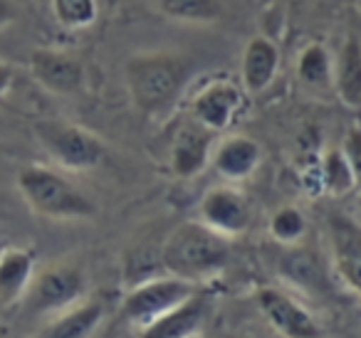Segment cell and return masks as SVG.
Wrapping results in <instances>:
<instances>
[{"instance_id": "f1b7e54d", "label": "cell", "mask_w": 361, "mask_h": 338, "mask_svg": "<svg viewBox=\"0 0 361 338\" xmlns=\"http://www.w3.org/2000/svg\"><path fill=\"white\" fill-rule=\"evenodd\" d=\"M359 208H361V185H359Z\"/></svg>"}, {"instance_id": "52a82bcc", "label": "cell", "mask_w": 361, "mask_h": 338, "mask_svg": "<svg viewBox=\"0 0 361 338\" xmlns=\"http://www.w3.org/2000/svg\"><path fill=\"white\" fill-rule=\"evenodd\" d=\"M247 106V92L235 82H211L191 101V119L213 134L228 131L243 116Z\"/></svg>"}, {"instance_id": "484cf974", "label": "cell", "mask_w": 361, "mask_h": 338, "mask_svg": "<svg viewBox=\"0 0 361 338\" xmlns=\"http://www.w3.org/2000/svg\"><path fill=\"white\" fill-rule=\"evenodd\" d=\"M18 20V6L16 0H0V30H6L8 25Z\"/></svg>"}, {"instance_id": "7c38bea8", "label": "cell", "mask_w": 361, "mask_h": 338, "mask_svg": "<svg viewBox=\"0 0 361 338\" xmlns=\"http://www.w3.org/2000/svg\"><path fill=\"white\" fill-rule=\"evenodd\" d=\"M213 313V296L198 289L191 299L166 311L149 326L139 328V338H193L201 336V328Z\"/></svg>"}, {"instance_id": "ba28073f", "label": "cell", "mask_w": 361, "mask_h": 338, "mask_svg": "<svg viewBox=\"0 0 361 338\" xmlns=\"http://www.w3.org/2000/svg\"><path fill=\"white\" fill-rule=\"evenodd\" d=\"M257 306L272 328L282 338H322V326L310 308L295 296L275 287H265L257 294Z\"/></svg>"}, {"instance_id": "7402d4cb", "label": "cell", "mask_w": 361, "mask_h": 338, "mask_svg": "<svg viewBox=\"0 0 361 338\" xmlns=\"http://www.w3.org/2000/svg\"><path fill=\"white\" fill-rule=\"evenodd\" d=\"M270 234L277 244L282 247H290V244H297L302 237L307 234V218L300 208H292V205H285V208L275 210L270 218Z\"/></svg>"}, {"instance_id": "277c9868", "label": "cell", "mask_w": 361, "mask_h": 338, "mask_svg": "<svg viewBox=\"0 0 361 338\" xmlns=\"http://www.w3.org/2000/svg\"><path fill=\"white\" fill-rule=\"evenodd\" d=\"M35 136L52 161L65 170H92L104 163L106 149L92 131L70 121L42 119L35 124Z\"/></svg>"}, {"instance_id": "f546056e", "label": "cell", "mask_w": 361, "mask_h": 338, "mask_svg": "<svg viewBox=\"0 0 361 338\" xmlns=\"http://www.w3.org/2000/svg\"><path fill=\"white\" fill-rule=\"evenodd\" d=\"M193 338H201V336H193Z\"/></svg>"}, {"instance_id": "9a60e30c", "label": "cell", "mask_w": 361, "mask_h": 338, "mask_svg": "<svg viewBox=\"0 0 361 338\" xmlns=\"http://www.w3.org/2000/svg\"><path fill=\"white\" fill-rule=\"evenodd\" d=\"M35 277V254L25 247H8L0 252V311L23 301Z\"/></svg>"}, {"instance_id": "8992f818", "label": "cell", "mask_w": 361, "mask_h": 338, "mask_svg": "<svg viewBox=\"0 0 361 338\" xmlns=\"http://www.w3.org/2000/svg\"><path fill=\"white\" fill-rule=\"evenodd\" d=\"M198 289H201L198 284L171 277V274L149 279V282L136 284L124 296V301H121V316L131 326L144 328L151 321H156L159 316H164L166 311H171V308H176L178 303L186 301V299H191Z\"/></svg>"}, {"instance_id": "9c48e42d", "label": "cell", "mask_w": 361, "mask_h": 338, "mask_svg": "<svg viewBox=\"0 0 361 338\" xmlns=\"http://www.w3.org/2000/svg\"><path fill=\"white\" fill-rule=\"evenodd\" d=\"M30 75L40 87L60 96H72L85 87V65L80 57L67 50H52V47H37L30 52Z\"/></svg>"}, {"instance_id": "5bb4252c", "label": "cell", "mask_w": 361, "mask_h": 338, "mask_svg": "<svg viewBox=\"0 0 361 338\" xmlns=\"http://www.w3.org/2000/svg\"><path fill=\"white\" fill-rule=\"evenodd\" d=\"M262 161V149L255 139L250 136H228V139L218 141L213 149L211 163L221 178L238 183V180H247L257 170Z\"/></svg>"}, {"instance_id": "2e32d148", "label": "cell", "mask_w": 361, "mask_h": 338, "mask_svg": "<svg viewBox=\"0 0 361 338\" xmlns=\"http://www.w3.org/2000/svg\"><path fill=\"white\" fill-rule=\"evenodd\" d=\"M104 313L102 299H82L77 306L52 316V321L32 338H92L104 321Z\"/></svg>"}, {"instance_id": "cb8c5ba5", "label": "cell", "mask_w": 361, "mask_h": 338, "mask_svg": "<svg viewBox=\"0 0 361 338\" xmlns=\"http://www.w3.org/2000/svg\"><path fill=\"white\" fill-rule=\"evenodd\" d=\"M282 269L297 284H312V279H319L314 257L307 254L305 249H297V244H290V252L282 259Z\"/></svg>"}, {"instance_id": "4fadbf2b", "label": "cell", "mask_w": 361, "mask_h": 338, "mask_svg": "<svg viewBox=\"0 0 361 338\" xmlns=\"http://www.w3.org/2000/svg\"><path fill=\"white\" fill-rule=\"evenodd\" d=\"M213 149H216V134L198 121L188 119L176 131L171 144V170L178 178H196L211 163Z\"/></svg>"}, {"instance_id": "ac0fdd59", "label": "cell", "mask_w": 361, "mask_h": 338, "mask_svg": "<svg viewBox=\"0 0 361 338\" xmlns=\"http://www.w3.org/2000/svg\"><path fill=\"white\" fill-rule=\"evenodd\" d=\"M334 92L341 104L349 109H361V40L349 32L334 60Z\"/></svg>"}, {"instance_id": "ffe728a7", "label": "cell", "mask_w": 361, "mask_h": 338, "mask_svg": "<svg viewBox=\"0 0 361 338\" xmlns=\"http://www.w3.org/2000/svg\"><path fill=\"white\" fill-rule=\"evenodd\" d=\"M161 13L169 20L191 23V25H208L223 18L221 0H159Z\"/></svg>"}, {"instance_id": "e0dca14e", "label": "cell", "mask_w": 361, "mask_h": 338, "mask_svg": "<svg viewBox=\"0 0 361 338\" xmlns=\"http://www.w3.org/2000/svg\"><path fill=\"white\" fill-rule=\"evenodd\" d=\"M280 70V50L270 37H252L243 52V89L247 94H262L275 82Z\"/></svg>"}, {"instance_id": "3957f363", "label": "cell", "mask_w": 361, "mask_h": 338, "mask_svg": "<svg viewBox=\"0 0 361 338\" xmlns=\"http://www.w3.org/2000/svg\"><path fill=\"white\" fill-rule=\"evenodd\" d=\"M18 190L32 213L50 220H90L97 205L65 173L47 165H25L18 173Z\"/></svg>"}, {"instance_id": "8fae6325", "label": "cell", "mask_w": 361, "mask_h": 338, "mask_svg": "<svg viewBox=\"0 0 361 338\" xmlns=\"http://www.w3.org/2000/svg\"><path fill=\"white\" fill-rule=\"evenodd\" d=\"M252 210L247 198L231 185L211 188L201 200V223L223 237H238L250 227Z\"/></svg>"}, {"instance_id": "83f0119b", "label": "cell", "mask_w": 361, "mask_h": 338, "mask_svg": "<svg viewBox=\"0 0 361 338\" xmlns=\"http://www.w3.org/2000/svg\"><path fill=\"white\" fill-rule=\"evenodd\" d=\"M37 3H42V6H50V0H37Z\"/></svg>"}, {"instance_id": "5b68a950", "label": "cell", "mask_w": 361, "mask_h": 338, "mask_svg": "<svg viewBox=\"0 0 361 338\" xmlns=\"http://www.w3.org/2000/svg\"><path fill=\"white\" fill-rule=\"evenodd\" d=\"M87 294V277L75 264H52L35 274L23 296V313L30 318L57 316L77 306Z\"/></svg>"}, {"instance_id": "6da1fadb", "label": "cell", "mask_w": 361, "mask_h": 338, "mask_svg": "<svg viewBox=\"0 0 361 338\" xmlns=\"http://www.w3.org/2000/svg\"><path fill=\"white\" fill-rule=\"evenodd\" d=\"M191 62L176 52H139L124 62V80L134 106L144 116H166L186 89Z\"/></svg>"}, {"instance_id": "603a6c76", "label": "cell", "mask_w": 361, "mask_h": 338, "mask_svg": "<svg viewBox=\"0 0 361 338\" xmlns=\"http://www.w3.org/2000/svg\"><path fill=\"white\" fill-rule=\"evenodd\" d=\"M52 15L67 30H82L97 20V0H50Z\"/></svg>"}, {"instance_id": "d4e9b609", "label": "cell", "mask_w": 361, "mask_h": 338, "mask_svg": "<svg viewBox=\"0 0 361 338\" xmlns=\"http://www.w3.org/2000/svg\"><path fill=\"white\" fill-rule=\"evenodd\" d=\"M341 154H344L346 163H349L351 173L356 178V185H361V124H351L344 131V139H341Z\"/></svg>"}, {"instance_id": "d6986e66", "label": "cell", "mask_w": 361, "mask_h": 338, "mask_svg": "<svg viewBox=\"0 0 361 338\" xmlns=\"http://www.w3.org/2000/svg\"><path fill=\"white\" fill-rule=\"evenodd\" d=\"M297 77L307 89H329L334 87V60L329 50L319 42H312L300 52L297 60Z\"/></svg>"}, {"instance_id": "30bf717a", "label": "cell", "mask_w": 361, "mask_h": 338, "mask_svg": "<svg viewBox=\"0 0 361 338\" xmlns=\"http://www.w3.org/2000/svg\"><path fill=\"white\" fill-rule=\"evenodd\" d=\"M334 269L341 282L361 296V223L351 215L331 213L326 220Z\"/></svg>"}, {"instance_id": "4316f807", "label": "cell", "mask_w": 361, "mask_h": 338, "mask_svg": "<svg viewBox=\"0 0 361 338\" xmlns=\"http://www.w3.org/2000/svg\"><path fill=\"white\" fill-rule=\"evenodd\" d=\"M13 82H16V70H13V65L0 60V99L11 92Z\"/></svg>"}, {"instance_id": "44dd1931", "label": "cell", "mask_w": 361, "mask_h": 338, "mask_svg": "<svg viewBox=\"0 0 361 338\" xmlns=\"http://www.w3.org/2000/svg\"><path fill=\"white\" fill-rule=\"evenodd\" d=\"M319 183L326 193L336 195V198H341V195H346V193H351V190L359 188V185H356L354 173H351V168H349V163H346L344 154H341V149H329L324 156H322Z\"/></svg>"}, {"instance_id": "7a4b0ae2", "label": "cell", "mask_w": 361, "mask_h": 338, "mask_svg": "<svg viewBox=\"0 0 361 338\" xmlns=\"http://www.w3.org/2000/svg\"><path fill=\"white\" fill-rule=\"evenodd\" d=\"M231 259V239L218 234L201 220L183 223L166 237L161 247V267L166 274L201 287L221 274Z\"/></svg>"}]
</instances>
